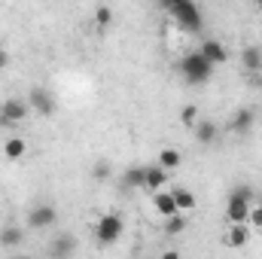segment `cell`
Here are the masks:
<instances>
[{
	"label": "cell",
	"instance_id": "obj_12",
	"mask_svg": "<svg viewBox=\"0 0 262 259\" xmlns=\"http://www.w3.org/2000/svg\"><path fill=\"white\" fill-rule=\"evenodd\" d=\"M152 207H156V213L165 217V220L177 217V204H174V195L171 192H152Z\"/></svg>",
	"mask_w": 262,
	"mask_h": 259
},
{
	"label": "cell",
	"instance_id": "obj_2",
	"mask_svg": "<svg viewBox=\"0 0 262 259\" xmlns=\"http://www.w3.org/2000/svg\"><path fill=\"white\" fill-rule=\"evenodd\" d=\"M250 207H253V189L247 183L235 186L229 192V201H226V220H229V226H247Z\"/></svg>",
	"mask_w": 262,
	"mask_h": 259
},
{
	"label": "cell",
	"instance_id": "obj_28",
	"mask_svg": "<svg viewBox=\"0 0 262 259\" xmlns=\"http://www.w3.org/2000/svg\"><path fill=\"white\" fill-rule=\"evenodd\" d=\"M12 259H34V256H12Z\"/></svg>",
	"mask_w": 262,
	"mask_h": 259
},
{
	"label": "cell",
	"instance_id": "obj_5",
	"mask_svg": "<svg viewBox=\"0 0 262 259\" xmlns=\"http://www.w3.org/2000/svg\"><path fill=\"white\" fill-rule=\"evenodd\" d=\"M28 101H21V98H6L3 104H0V125L3 128H12V125H21L25 119H28Z\"/></svg>",
	"mask_w": 262,
	"mask_h": 259
},
{
	"label": "cell",
	"instance_id": "obj_25",
	"mask_svg": "<svg viewBox=\"0 0 262 259\" xmlns=\"http://www.w3.org/2000/svg\"><path fill=\"white\" fill-rule=\"evenodd\" d=\"M247 226L262 229V204H253V207H250V220H247Z\"/></svg>",
	"mask_w": 262,
	"mask_h": 259
},
{
	"label": "cell",
	"instance_id": "obj_9",
	"mask_svg": "<svg viewBox=\"0 0 262 259\" xmlns=\"http://www.w3.org/2000/svg\"><path fill=\"white\" fill-rule=\"evenodd\" d=\"M253 122H256V110H253V107H241V110L232 116L229 131H232V134H247V131L253 128Z\"/></svg>",
	"mask_w": 262,
	"mask_h": 259
},
{
	"label": "cell",
	"instance_id": "obj_23",
	"mask_svg": "<svg viewBox=\"0 0 262 259\" xmlns=\"http://www.w3.org/2000/svg\"><path fill=\"white\" fill-rule=\"evenodd\" d=\"M198 119H201V113H198L195 104H189V107H183V110H180V122H183L186 128H195Z\"/></svg>",
	"mask_w": 262,
	"mask_h": 259
},
{
	"label": "cell",
	"instance_id": "obj_3",
	"mask_svg": "<svg viewBox=\"0 0 262 259\" xmlns=\"http://www.w3.org/2000/svg\"><path fill=\"white\" fill-rule=\"evenodd\" d=\"M177 73H180L183 82H189V85H204V82H210V76H213V64L195 49V52H189V55L180 58Z\"/></svg>",
	"mask_w": 262,
	"mask_h": 259
},
{
	"label": "cell",
	"instance_id": "obj_21",
	"mask_svg": "<svg viewBox=\"0 0 262 259\" xmlns=\"http://www.w3.org/2000/svg\"><path fill=\"white\" fill-rule=\"evenodd\" d=\"M186 217L183 213H177V217H171V220H165V235H171V238H177V235H183L186 232Z\"/></svg>",
	"mask_w": 262,
	"mask_h": 259
},
{
	"label": "cell",
	"instance_id": "obj_13",
	"mask_svg": "<svg viewBox=\"0 0 262 259\" xmlns=\"http://www.w3.org/2000/svg\"><path fill=\"white\" fill-rule=\"evenodd\" d=\"M241 64L247 73H262V46H244L241 49Z\"/></svg>",
	"mask_w": 262,
	"mask_h": 259
},
{
	"label": "cell",
	"instance_id": "obj_20",
	"mask_svg": "<svg viewBox=\"0 0 262 259\" xmlns=\"http://www.w3.org/2000/svg\"><path fill=\"white\" fill-rule=\"evenodd\" d=\"M25 153H28V143H25L21 137H6V143H3V156H6V159L15 162V159H21Z\"/></svg>",
	"mask_w": 262,
	"mask_h": 259
},
{
	"label": "cell",
	"instance_id": "obj_4",
	"mask_svg": "<svg viewBox=\"0 0 262 259\" xmlns=\"http://www.w3.org/2000/svg\"><path fill=\"white\" fill-rule=\"evenodd\" d=\"M122 232H125L122 217L119 213H104L95 226V241H98V247H113L122 238Z\"/></svg>",
	"mask_w": 262,
	"mask_h": 259
},
{
	"label": "cell",
	"instance_id": "obj_1",
	"mask_svg": "<svg viewBox=\"0 0 262 259\" xmlns=\"http://www.w3.org/2000/svg\"><path fill=\"white\" fill-rule=\"evenodd\" d=\"M165 12L174 18V25L186 34H198L204 25V15L192 0H165Z\"/></svg>",
	"mask_w": 262,
	"mask_h": 259
},
{
	"label": "cell",
	"instance_id": "obj_14",
	"mask_svg": "<svg viewBox=\"0 0 262 259\" xmlns=\"http://www.w3.org/2000/svg\"><path fill=\"white\" fill-rule=\"evenodd\" d=\"M168 183V174L159 168V165H146V183L143 189H152V192H162V186Z\"/></svg>",
	"mask_w": 262,
	"mask_h": 259
},
{
	"label": "cell",
	"instance_id": "obj_18",
	"mask_svg": "<svg viewBox=\"0 0 262 259\" xmlns=\"http://www.w3.org/2000/svg\"><path fill=\"white\" fill-rule=\"evenodd\" d=\"M122 183L131 186V189H140V186L146 183V165H134V168H128V171L122 174Z\"/></svg>",
	"mask_w": 262,
	"mask_h": 259
},
{
	"label": "cell",
	"instance_id": "obj_17",
	"mask_svg": "<svg viewBox=\"0 0 262 259\" xmlns=\"http://www.w3.org/2000/svg\"><path fill=\"white\" fill-rule=\"evenodd\" d=\"M171 195H174L177 213H186V210H192V207H195V195H192V189H186V186H177Z\"/></svg>",
	"mask_w": 262,
	"mask_h": 259
},
{
	"label": "cell",
	"instance_id": "obj_10",
	"mask_svg": "<svg viewBox=\"0 0 262 259\" xmlns=\"http://www.w3.org/2000/svg\"><path fill=\"white\" fill-rule=\"evenodd\" d=\"M76 253V238L73 235H58L55 241H49V256L52 259H70Z\"/></svg>",
	"mask_w": 262,
	"mask_h": 259
},
{
	"label": "cell",
	"instance_id": "obj_6",
	"mask_svg": "<svg viewBox=\"0 0 262 259\" xmlns=\"http://www.w3.org/2000/svg\"><path fill=\"white\" fill-rule=\"evenodd\" d=\"M28 107H31L34 113H40V116H52V113L58 110V98H55L49 89L34 85V89H31V95H28Z\"/></svg>",
	"mask_w": 262,
	"mask_h": 259
},
{
	"label": "cell",
	"instance_id": "obj_24",
	"mask_svg": "<svg viewBox=\"0 0 262 259\" xmlns=\"http://www.w3.org/2000/svg\"><path fill=\"white\" fill-rule=\"evenodd\" d=\"M92 177H95V180H110V165H107V162H95Z\"/></svg>",
	"mask_w": 262,
	"mask_h": 259
},
{
	"label": "cell",
	"instance_id": "obj_16",
	"mask_svg": "<svg viewBox=\"0 0 262 259\" xmlns=\"http://www.w3.org/2000/svg\"><path fill=\"white\" fill-rule=\"evenodd\" d=\"M180 162H183V156H180V149H171V146H165L162 153H159V168L168 174V171H174V168H180Z\"/></svg>",
	"mask_w": 262,
	"mask_h": 259
},
{
	"label": "cell",
	"instance_id": "obj_26",
	"mask_svg": "<svg viewBox=\"0 0 262 259\" xmlns=\"http://www.w3.org/2000/svg\"><path fill=\"white\" fill-rule=\"evenodd\" d=\"M159 259H180V253H177V250H165Z\"/></svg>",
	"mask_w": 262,
	"mask_h": 259
},
{
	"label": "cell",
	"instance_id": "obj_19",
	"mask_svg": "<svg viewBox=\"0 0 262 259\" xmlns=\"http://www.w3.org/2000/svg\"><path fill=\"white\" fill-rule=\"evenodd\" d=\"M25 241V232L18 226H3L0 229V247H18Z\"/></svg>",
	"mask_w": 262,
	"mask_h": 259
},
{
	"label": "cell",
	"instance_id": "obj_7",
	"mask_svg": "<svg viewBox=\"0 0 262 259\" xmlns=\"http://www.w3.org/2000/svg\"><path fill=\"white\" fill-rule=\"evenodd\" d=\"M55 220H58L55 204H37V207H31V213H28V226H31V229H49Z\"/></svg>",
	"mask_w": 262,
	"mask_h": 259
},
{
	"label": "cell",
	"instance_id": "obj_8",
	"mask_svg": "<svg viewBox=\"0 0 262 259\" xmlns=\"http://www.w3.org/2000/svg\"><path fill=\"white\" fill-rule=\"evenodd\" d=\"M198 52L210 61L213 67H220V64H226L229 61V49L220 43V40H213V37H204L201 40V46H198Z\"/></svg>",
	"mask_w": 262,
	"mask_h": 259
},
{
	"label": "cell",
	"instance_id": "obj_15",
	"mask_svg": "<svg viewBox=\"0 0 262 259\" xmlns=\"http://www.w3.org/2000/svg\"><path fill=\"white\" fill-rule=\"evenodd\" d=\"M247 241H250V226H229V232H226V244L229 247L241 250Z\"/></svg>",
	"mask_w": 262,
	"mask_h": 259
},
{
	"label": "cell",
	"instance_id": "obj_11",
	"mask_svg": "<svg viewBox=\"0 0 262 259\" xmlns=\"http://www.w3.org/2000/svg\"><path fill=\"white\" fill-rule=\"evenodd\" d=\"M192 131H195V140L198 143H204V146H213L216 137H220V128H216L213 119H198V125Z\"/></svg>",
	"mask_w": 262,
	"mask_h": 259
},
{
	"label": "cell",
	"instance_id": "obj_22",
	"mask_svg": "<svg viewBox=\"0 0 262 259\" xmlns=\"http://www.w3.org/2000/svg\"><path fill=\"white\" fill-rule=\"evenodd\" d=\"M95 25H98L101 31L113 25V9H110L107 3H101V6H95Z\"/></svg>",
	"mask_w": 262,
	"mask_h": 259
},
{
	"label": "cell",
	"instance_id": "obj_27",
	"mask_svg": "<svg viewBox=\"0 0 262 259\" xmlns=\"http://www.w3.org/2000/svg\"><path fill=\"white\" fill-rule=\"evenodd\" d=\"M6 64H9V55H6V49H0V70H3Z\"/></svg>",
	"mask_w": 262,
	"mask_h": 259
}]
</instances>
